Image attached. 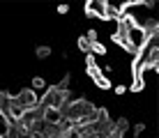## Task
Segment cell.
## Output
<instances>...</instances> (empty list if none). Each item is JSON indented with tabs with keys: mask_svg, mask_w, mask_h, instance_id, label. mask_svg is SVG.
<instances>
[{
	"mask_svg": "<svg viewBox=\"0 0 159 138\" xmlns=\"http://www.w3.org/2000/svg\"><path fill=\"white\" fill-rule=\"evenodd\" d=\"M42 110V122L44 124H62V113L56 108H39Z\"/></svg>",
	"mask_w": 159,
	"mask_h": 138,
	"instance_id": "5",
	"label": "cell"
},
{
	"mask_svg": "<svg viewBox=\"0 0 159 138\" xmlns=\"http://www.w3.org/2000/svg\"><path fill=\"white\" fill-rule=\"evenodd\" d=\"M143 131H145V124H143V122H139V124L134 127V136H136V138H139L141 134H143Z\"/></svg>",
	"mask_w": 159,
	"mask_h": 138,
	"instance_id": "10",
	"label": "cell"
},
{
	"mask_svg": "<svg viewBox=\"0 0 159 138\" xmlns=\"http://www.w3.org/2000/svg\"><path fill=\"white\" fill-rule=\"evenodd\" d=\"M14 99H16V104L23 108V113H25V110H35L37 106H39V97H37V92H35V90H30V87L21 90Z\"/></svg>",
	"mask_w": 159,
	"mask_h": 138,
	"instance_id": "3",
	"label": "cell"
},
{
	"mask_svg": "<svg viewBox=\"0 0 159 138\" xmlns=\"http://www.w3.org/2000/svg\"><path fill=\"white\" fill-rule=\"evenodd\" d=\"M79 48H81V51H83L85 55H90V42L85 39V35H83V37H79Z\"/></svg>",
	"mask_w": 159,
	"mask_h": 138,
	"instance_id": "9",
	"label": "cell"
},
{
	"mask_svg": "<svg viewBox=\"0 0 159 138\" xmlns=\"http://www.w3.org/2000/svg\"><path fill=\"white\" fill-rule=\"evenodd\" d=\"M30 90H46V81H44V78H39V76H37V78H32V87H30Z\"/></svg>",
	"mask_w": 159,
	"mask_h": 138,
	"instance_id": "8",
	"label": "cell"
},
{
	"mask_svg": "<svg viewBox=\"0 0 159 138\" xmlns=\"http://www.w3.org/2000/svg\"><path fill=\"white\" fill-rule=\"evenodd\" d=\"M60 113H62V120L67 124L81 127V124H90L92 120H95L97 108L92 106L90 101H85V99H69V101L60 108Z\"/></svg>",
	"mask_w": 159,
	"mask_h": 138,
	"instance_id": "1",
	"label": "cell"
},
{
	"mask_svg": "<svg viewBox=\"0 0 159 138\" xmlns=\"http://www.w3.org/2000/svg\"><path fill=\"white\" fill-rule=\"evenodd\" d=\"M85 14L92 16V19L106 21V2H102V0H92V2H88L85 5Z\"/></svg>",
	"mask_w": 159,
	"mask_h": 138,
	"instance_id": "4",
	"label": "cell"
},
{
	"mask_svg": "<svg viewBox=\"0 0 159 138\" xmlns=\"http://www.w3.org/2000/svg\"><path fill=\"white\" fill-rule=\"evenodd\" d=\"M116 92H118V95H122V92H127V87H125V85H118V87H116Z\"/></svg>",
	"mask_w": 159,
	"mask_h": 138,
	"instance_id": "12",
	"label": "cell"
},
{
	"mask_svg": "<svg viewBox=\"0 0 159 138\" xmlns=\"http://www.w3.org/2000/svg\"><path fill=\"white\" fill-rule=\"evenodd\" d=\"M35 55H37L39 60H46L48 55H51V46H37V48H35Z\"/></svg>",
	"mask_w": 159,
	"mask_h": 138,
	"instance_id": "7",
	"label": "cell"
},
{
	"mask_svg": "<svg viewBox=\"0 0 159 138\" xmlns=\"http://www.w3.org/2000/svg\"><path fill=\"white\" fill-rule=\"evenodd\" d=\"M67 81H69V76L67 78H62V83L60 85H53V87H48L46 92L39 97V108H56L60 110L65 106V104L69 101V90H67Z\"/></svg>",
	"mask_w": 159,
	"mask_h": 138,
	"instance_id": "2",
	"label": "cell"
},
{
	"mask_svg": "<svg viewBox=\"0 0 159 138\" xmlns=\"http://www.w3.org/2000/svg\"><path fill=\"white\" fill-rule=\"evenodd\" d=\"M92 81H95V85H97V87H102V90H108V87H111V81H108L104 74H99L97 78H92Z\"/></svg>",
	"mask_w": 159,
	"mask_h": 138,
	"instance_id": "6",
	"label": "cell"
},
{
	"mask_svg": "<svg viewBox=\"0 0 159 138\" xmlns=\"http://www.w3.org/2000/svg\"><path fill=\"white\" fill-rule=\"evenodd\" d=\"M58 12H60V14H67V12H69V7H67V5H60Z\"/></svg>",
	"mask_w": 159,
	"mask_h": 138,
	"instance_id": "11",
	"label": "cell"
}]
</instances>
